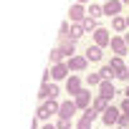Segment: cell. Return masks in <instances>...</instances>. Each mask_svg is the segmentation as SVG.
Segmentation results:
<instances>
[{
    "label": "cell",
    "mask_w": 129,
    "mask_h": 129,
    "mask_svg": "<svg viewBox=\"0 0 129 129\" xmlns=\"http://www.w3.org/2000/svg\"><path fill=\"white\" fill-rule=\"evenodd\" d=\"M111 51H114L116 56H126V53H129V46H126L124 36H111Z\"/></svg>",
    "instance_id": "obj_1"
},
{
    "label": "cell",
    "mask_w": 129,
    "mask_h": 129,
    "mask_svg": "<svg viewBox=\"0 0 129 129\" xmlns=\"http://www.w3.org/2000/svg\"><path fill=\"white\" fill-rule=\"evenodd\" d=\"M104 5V15H109V18H116L119 13H121V0H106V3H101Z\"/></svg>",
    "instance_id": "obj_2"
},
{
    "label": "cell",
    "mask_w": 129,
    "mask_h": 129,
    "mask_svg": "<svg viewBox=\"0 0 129 129\" xmlns=\"http://www.w3.org/2000/svg\"><path fill=\"white\" fill-rule=\"evenodd\" d=\"M69 15H71V23H84V20L89 18V13H86V10H84V5H79V3H74V5H71Z\"/></svg>",
    "instance_id": "obj_3"
},
{
    "label": "cell",
    "mask_w": 129,
    "mask_h": 129,
    "mask_svg": "<svg viewBox=\"0 0 129 129\" xmlns=\"http://www.w3.org/2000/svg\"><path fill=\"white\" fill-rule=\"evenodd\" d=\"M94 46H99V48L111 46V36H109V30H106V28H99V30L94 33Z\"/></svg>",
    "instance_id": "obj_4"
},
{
    "label": "cell",
    "mask_w": 129,
    "mask_h": 129,
    "mask_svg": "<svg viewBox=\"0 0 129 129\" xmlns=\"http://www.w3.org/2000/svg\"><path fill=\"white\" fill-rule=\"evenodd\" d=\"M74 101H76V106H79V109H84V111H86V109L94 104V101H91V94H89L86 89H81V91L74 96Z\"/></svg>",
    "instance_id": "obj_5"
},
{
    "label": "cell",
    "mask_w": 129,
    "mask_h": 129,
    "mask_svg": "<svg viewBox=\"0 0 129 129\" xmlns=\"http://www.w3.org/2000/svg\"><path fill=\"white\" fill-rule=\"evenodd\" d=\"M66 63H69L71 71H84V69L89 66V58H86V56H71Z\"/></svg>",
    "instance_id": "obj_6"
},
{
    "label": "cell",
    "mask_w": 129,
    "mask_h": 129,
    "mask_svg": "<svg viewBox=\"0 0 129 129\" xmlns=\"http://www.w3.org/2000/svg\"><path fill=\"white\" fill-rule=\"evenodd\" d=\"M56 96H58V86H53V84H43L41 86V94H38L41 101H48V99H56Z\"/></svg>",
    "instance_id": "obj_7"
},
{
    "label": "cell",
    "mask_w": 129,
    "mask_h": 129,
    "mask_svg": "<svg viewBox=\"0 0 129 129\" xmlns=\"http://www.w3.org/2000/svg\"><path fill=\"white\" fill-rule=\"evenodd\" d=\"M58 48L63 51V56H66V58H71V56L76 53V41H71V38H61V41H58Z\"/></svg>",
    "instance_id": "obj_8"
},
{
    "label": "cell",
    "mask_w": 129,
    "mask_h": 129,
    "mask_svg": "<svg viewBox=\"0 0 129 129\" xmlns=\"http://www.w3.org/2000/svg\"><path fill=\"white\" fill-rule=\"evenodd\" d=\"M76 109H79V106H76V101H63V104H61L58 116H61V119H71V116L76 114Z\"/></svg>",
    "instance_id": "obj_9"
},
{
    "label": "cell",
    "mask_w": 129,
    "mask_h": 129,
    "mask_svg": "<svg viewBox=\"0 0 129 129\" xmlns=\"http://www.w3.org/2000/svg\"><path fill=\"white\" fill-rule=\"evenodd\" d=\"M69 71H71V69H69V63H56V66L51 69V76H53L56 81H61V79H66V76H69Z\"/></svg>",
    "instance_id": "obj_10"
},
{
    "label": "cell",
    "mask_w": 129,
    "mask_h": 129,
    "mask_svg": "<svg viewBox=\"0 0 129 129\" xmlns=\"http://www.w3.org/2000/svg\"><path fill=\"white\" fill-rule=\"evenodd\" d=\"M119 116H121V114H119V109H114V106H109V109L104 111V116H101V121H104L106 126H111V124H116V121H119Z\"/></svg>",
    "instance_id": "obj_11"
},
{
    "label": "cell",
    "mask_w": 129,
    "mask_h": 129,
    "mask_svg": "<svg viewBox=\"0 0 129 129\" xmlns=\"http://www.w3.org/2000/svg\"><path fill=\"white\" fill-rule=\"evenodd\" d=\"M84 56H86V58H89L91 63H99V61L104 58V53H101V48H99V46H89Z\"/></svg>",
    "instance_id": "obj_12"
},
{
    "label": "cell",
    "mask_w": 129,
    "mask_h": 129,
    "mask_svg": "<svg viewBox=\"0 0 129 129\" xmlns=\"http://www.w3.org/2000/svg\"><path fill=\"white\" fill-rule=\"evenodd\" d=\"M66 91H69V94H74V96H76V94H79V91H81V79H79V76H71V79H69V81H66Z\"/></svg>",
    "instance_id": "obj_13"
},
{
    "label": "cell",
    "mask_w": 129,
    "mask_h": 129,
    "mask_svg": "<svg viewBox=\"0 0 129 129\" xmlns=\"http://www.w3.org/2000/svg\"><path fill=\"white\" fill-rule=\"evenodd\" d=\"M81 28H84V33H96V30H99V20H96V18H86V20L81 23Z\"/></svg>",
    "instance_id": "obj_14"
},
{
    "label": "cell",
    "mask_w": 129,
    "mask_h": 129,
    "mask_svg": "<svg viewBox=\"0 0 129 129\" xmlns=\"http://www.w3.org/2000/svg\"><path fill=\"white\" fill-rule=\"evenodd\" d=\"M99 91H101V96H106V99H111L116 91H114V84L111 81H101L99 84Z\"/></svg>",
    "instance_id": "obj_15"
},
{
    "label": "cell",
    "mask_w": 129,
    "mask_h": 129,
    "mask_svg": "<svg viewBox=\"0 0 129 129\" xmlns=\"http://www.w3.org/2000/svg\"><path fill=\"white\" fill-rule=\"evenodd\" d=\"M91 106H94V109H96V111H101V114H104V111H106V109H109V99H106V96H101V94H99V96H96V99H94V104H91Z\"/></svg>",
    "instance_id": "obj_16"
},
{
    "label": "cell",
    "mask_w": 129,
    "mask_h": 129,
    "mask_svg": "<svg viewBox=\"0 0 129 129\" xmlns=\"http://www.w3.org/2000/svg\"><path fill=\"white\" fill-rule=\"evenodd\" d=\"M99 74H101V79H104V81H111V79H119V74H116V71H114V69L109 66V63H106V66H104V69H101Z\"/></svg>",
    "instance_id": "obj_17"
},
{
    "label": "cell",
    "mask_w": 129,
    "mask_h": 129,
    "mask_svg": "<svg viewBox=\"0 0 129 129\" xmlns=\"http://www.w3.org/2000/svg\"><path fill=\"white\" fill-rule=\"evenodd\" d=\"M86 13H89V18H96V20H99V18L104 15V5H96V3H94V5L86 8Z\"/></svg>",
    "instance_id": "obj_18"
},
{
    "label": "cell",
    "mask_w": 129,
    "mask_h": 129,
    "mask_svg": "<svg viewBox=\"0 0 129 129\" xmlns=\"http://www.w3.org/2000/svg\"><path fill=\"white\" fill-rule=\"evenodd\" d=\"M109 66H111V69H114L116 74H119L121 69H126V66H124V56H114V58L109 61Z\"/></svg>",
    "instance_id": "obj_19"
},
{
    "label": "cell",
    "mask_w": 129,
    "mask_h": 129,
    "mask_svg": "<svg viewBox=\"0 0 129 129\" xmlns=\"http://www.w3.org/2000/svg\"><path fill=\"white\" fill-rule=\"evenodd\" d=\"M63 58H66V56H63V51L56 46V48L51 51V63H53V66H56V63H63Z\"/></svg>",
    "instance_id": "obj_20"
},
{
    "label": "cell",
    "mask_w": 129,
    "mask_h": 129,
    "mask_svg": "<svg viewBox=\"0 0 129 129\" xmlns=\"http://www.w3.org/2000/svg\"><path fill=\"white\" fill-rule=\"evenodd\" d=\"M111 28H114V30H124V28H129V25H126V18H121V15L111 18Z\"/></svg>",
    "instance_id": "obj_21"
},
{
    "label": "cell",
    "mask_w": 129,
    "mask_h": 129,
    "mask_svg": "<svg viewBox=\"0 0 129 129\" xmlns=\"http://www.w3.org/2000/svg\"><path fill=\"white\" fill-rule=\"evenodd\" d=\"M81 36H84V28H81V23H74V25H71V33H69V38H71V41H79Z\"/></svg>",
    "instance_id": "obj_22"
},
{
    "label": "cell",
    "mask_w": 129,
    "mask_h": 129,
    "mask_svg": "<svg viewBox=\"0 0 129 129\" xmlns=\"http://www.w3.org/2000/svg\"><path fill=\"white\" fill-rule=\"evenodd\" d=\"M43 106H46L51 114H58V111H61V104H58L56 99H48V101H43Z\"/></svg>",
    "instance_id": "obj_23"
},
{
    "label": "cell",
    "mask_w": 129,
    "mask_h": 129,
    "mask_svg": "<svg viewBox=\"0 0 129 129\" xmlns=\"http://www.w3.org/2000/svg\"><path fill=\"white\" fill-rule=\"evenodd\" d=\"M101 81H104L101 74H89V76H86V84H89V86H99Z\"/></svg>",
    "instance_id": "obj_24"
},
{
    "label": "cell",
    "mask_w": 129,
    "mask_h": 129,
    "mask_svg": "<svg viewBox=\"0 0 129 129\" xmlns=\"http://www.w3.org/2000/svg\"><path fill=\"white\" fill-rule=\"evenodd\" d=\"M91 121H94V119H89V116H81L76 126H79V129H91Z\"/></svg>",
    "instance_id": "obj_25"
},
{
    "label": "cell",
    "mask_w": 129,
    "mask_h": 129,
    "mask_svg": "<svg viewBox=\"0 0 129 129\" xmlns=\"http://www.w3.org/2000/svg\"><path fill=\"white\" fill-rule=\"evenodd\" d=\"M116 126H119V129H129V116H126V114H121V116H119V121H116Z\"/></svg>",
    "instance_id": "obj_26"
},
{
    "label": "cell",
    "mask_w": 129,
    "mask_h": 129,
    "mask_svg": "<svg viewBox=\"0 0 129 129\" xmlns=\"http://www.w3.org/2000/svg\"><path fill=\"white\" fill-rule=\"evenodd\" d=\"M36 116H38V119H48V116H51V111H48V109L41 104V109H38V114H36Z\"/></svg>",
    "instance_id": "obj_27"
},
{
    "label": "cell",
    "mask_w": 129,
    "mask_h": 129,
    "mask_svg": "<svg viewBox=\"0 0 129 129\" xmlns=\"http://www.w3.org/2000/svg\"><path fill=\"white\" fill-rule=\"evenodd\" d=\"M58 129H71V119H58Z\"/></svg>",
    "instance_id": "obj_28"
},
{
    "label": "cell",
    "mask_w": 129,
    "mask_h": 129,
    "mask_svg": "<svg viewBox=\"0 0 129 129\" xmlns=\"http://www.w3.org/2000/svg\"><path fill=\"white\" fill-rule=\"evenodd\" d=\"M84 116H89V119H96V116H99V111H96L94 106H89V109L84 111Z\"/></svg>",
    "instance_id": "obj_29"
},
{
    "label": "cell",
    "mask_w": 129,
    "mask_h": 129,
    "mask_svg": "<svg viewBox=\"0 0 129 129\" xmlns=\"http://www.w3.org/2000/svg\"><path fill=\"white\" fill-rule=\"evenodd\" d=\"M121 111L129 116V99H124V101H121Z\"/></svg>",
    "instance_id": "obj_30"
},
{
    "label": "cell",
    "mask_w": 129,
    "mask_h": 129,
    "mask_svg": "<svg viewBox=\"0 0 129 129\" xmlns=\"http://www.w3.org/2000/svg\"><path fill=\"white\" fill-rule=\"evenodd\" d=\"M43 129H58V126H53V124H46V126H43Z\"/></svg>",
    "instance_id": "obj_31"
},
{
    "label": "cell",
    "mask_w": 129,
    "mask_h": 129,
    "mask_svg": "<svg viewBox=\"0 0 129 129\" xmlns=\"http://www.w3.org/2000/svg\"><path fill=\"white\" fill-rule=\"evenodd\" d=\"M124 41H126V46H129V33H124Z\"/></svg>",
    "instance_id": "obj_32"
},
{
    "label": "cell",
    "mask_w": 129,
    "mask_h": 129,
    "mask_svg": "<svg viewBox=\"0 0 129 129\" xmlns=\"http://www.w3.org/2000/svg\"><path fill=\"white\" fill-rule=\"evenodd\" d=\"M76 3H79V5H84V3H89V0H76Z\"/></svg>",
    "instance_id": "obj_33"
},
{
    "label": "cell",
    "mask_w": 129,
    "mask_h": 129,
    "mask_svg": "<svg viewBox=\"0 0 129 129\" xmlns=\"http://www.w3.org/2000/svg\"><path fill=\"white\" fill-rule=\"evenodd\" d=\"M124 94H126V99H129V86H126V91H124Z\"/></svg>",
    "instance_id": "obj_34"
},
{
    "label": "cell",
    "mask_w": 129,
    "mask_h": 129,
    "mask_svg": "<svg viewBox=\"0 0 129 129\" xmlns=\"http://www.w3.org/2000/svg\"><path fill=\"white\" fill-rule=\"evenodd\" d=\"M121 3H124V5H129V0H121Z\"/></svg>",
    "instance_id": "obj_35"
},
{
    "label": "cell",
    "mask_w": 129,
    "mask_h": 129,
    "mask_svg": "<svg viewBox=\"0 0 129 129\" xmlns=\"http://www.w3.org/2000/svg\"><path fill=\"white\" fill-rule=\"evenodd\" d=\"M126 25H129V15H126Z\"/></svg>",
    "instance_id": "obj_36"
}]
</instances>
